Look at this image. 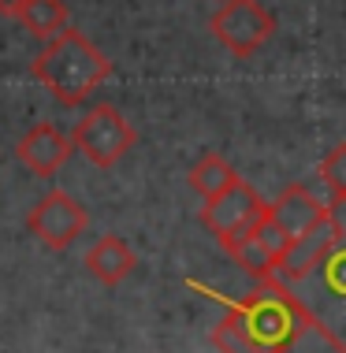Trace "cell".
I'll use <instances>...</instances> for the list:
<instances>
[{
	"label": "cell",
	"mask_w": 346,
	"mask_h": 353,
	"mask_svg": "<svg viewBox=\"0 0 346 353\" xmlns=\"http://www.w3.org/2000/svg\"><path fill=\"white\" fill-rule=\"evenodd\" d=\"M335 238L298 283H287L305 316V327L316 331L335 353H346V201H331Z\"/></svg>",
	"instance_id": "obj_1"
},
{
	"label": "cell",
	"mask_w": 346,
	"mask_h": 353,
	"mask_svg": "<svg viewBox=\"0 0 346 353\" xmlns=\"http://www.w3.org/2000/svg\"><path fill=\"white\" fill-rule=\"evenodd\" d=\"M34 79L60 104H82L112 74V60L82 30H67L34 56Z\"/></svg>",
	"instance_id": "obj_2"
},
{
	"label": "cell",
	"mask_w": 346,
	"mask_h": 353,
	"mask_svg": "<svg viewBox=\"0 0 346 353\" xmlns=\"http://www.w3.org/2000/svg\"><path fill=\"white\" fill-rule=\"evenodd\" d=\"M194 286H201V283H194ZM201 290H205V286H201ZM213 298L224 301L227 309L235 312L238 323L246 327V335L265 353H287L305 331V316H302V309H298L291 286L280 283V279L257 283L246 298H220V294H213Z\"/></svg>",
	"instance_id": "obj_3"
},
{
	"label": "cell",
	"mask_w": 346,
	"mask_h": 353,
	"mask_svg": "<svg viewBox=\"0 0 346 353\" xmlns=\"http://www.w3.org/2000/svg\"><path fill=\"white\" fill-rule=\"evenodd\" d=\"M71 141L90 164L112 168L134 149L138 134H134V127L127 123V116H123L119 108H112V104H93V108L75 123Z\"/></svg>",
	"instance_id": "obj_4"
},
{
	"label": "cell",
	"mask_w": 346,
	"mask_h": 353,
	"mask_svg": "<svg viewBox=\"0 0 346 353\" xmlns=\"http://www.w3.org/2000/svg\"><path fill=\"white\" fill-rule=\"evenodd\" d=\"M268 216V205L261 201V194H257L253 186L246 183V179H238L231 190H224L220 197L201 205V223H205V231L216 238L224 250L238 242V238H246L249 231H257V223Z\"/></svg>",
	"instance_id": "obj_5"
},
{
	"label": "cell",
	"mask_w": 346,
	"mask_h": 353,
	"mask_svg": "<svg viewBox=\"0 0 346 353\" xmlns=\"http://www.w3.org/2000/svg\"><path fill=\"white\" fill-rule=\"evenodd\" d=\"M209 30L231 56H253L276 34V15L261 0H224L209 19Z\"/></svg>",
	"instance_id": "obj_6"
},
{
	"label": "cell",
	"mask_w": 346,
	"mask_h": 353,
	"mask_svg": "<svg viewBox=\"0 0 346 353\" xmlns=\"http://www.w3.org/2000/svg\"><path fill=\"white\" fill-rule=\"evenodd\" d=\"M26 227H30V234L45 245V250L60 253V250H67V245L86 231V208L75 201L71 194L52 190V194H45L41 201L30 208Z\"/></svg>",
	"instance_id": "obj_7"
},
{
	"label": "cell",
	"mask_w": 346,
	"mask_h": 353,
	"mask_svg": "<svg viewBox=\"0 0 346 353\" xmlns=\"http://www.w3.org/2000/svg\"><path fill=\"white\" fill-rule=\"evenodd\" d=\"M268 216H272L276 223H280L283 231L298 242V238L313 234L316 227L328 223V219H331V205H324L309 186L291 183L272 205H268Z\"/></svg>",
	"instance_id": "obj_8"
},
{
	"label": "cell",
	"mask_w": 346,
	"mask_h": 353,
	"mask_svg": "<svg viewBox=\"0 0 346 353\" xmlns=\"http://www.w3.org/2000/svg\"><path fill=\"white\" fill-rule=\"evenodd\" d=\"M71 152H75V141L67 138L60 127H52V123H37V127H30L15 145L19 164L30 168L34 175H41V179H52L56 171L67 164Z\"/></svg>",
	"instance_id": "obj_9"
},
{
	"label": "cell",
	"mask_w": 346,
	"mask_h": 353,
	"mask_svg": "<svg viewBox=\"0 0 346 353\" xmlns=\"http://www.w3.org/2000/svg\"><path fill=\"white\" fill-rule=\"evenodd\" d=\"M86 268L90 275L104 286H119L127 275L138 268V256L127 242H123L119 234H104L97 242L90 245V253H86Z\"/></svg>",
	"instance_id": "obj_10"
},
{
	"label": "cell",
	"mask_w": 346,
	"mask_h": 353,
	"mask_svg": "<svg viewBox=\"0 0 346 353\" xmlns=\"http://www.w3.org/2000/svg\"><path fill=\"white\" fill-rule=\"evenodd\" d=\"M186 179H190V186L201 194V201H213V197H220L224 190H231L238 183V171L231 168L220 152H205V157L190 168Z\"/></svg>",
	"instance_id": "obj_11"
},
{
	"label": "cell",
	"mask_w": 346,
	"mask_h": 353,
	"mask_svg": "<svg viewBox=\"0 0 346 353\" xmlns=\"http://www.w3.org/2000/svg\"><path fill=\"white\" fill-rule=\"evenodd\" d=\"M19 23L30 30L37 41H52L67 30V4L64 0H26Z\"/></svg>",
	"instance_id": "obj_12"
},
{
	"label": "cell",
	"mask_w": 346,
	"mask_h": 353,
	"mask_svg": "<svg viewBox=\"0 0 346 353\" xmlns=\"http://www.w3.org/2000/svg\"><path fill=\"white\" fill-rule=\"evenodd\" d=\"M227 253L235 256V264H238V268H246V272L253 275L257 283L276 279V261L268 256V250L261 245V238H257V231H249L246 238H238V242L231 245Z\"/></svg>",
	"instance_id": "obj_13"
},
{
	"label": "cell",
	"mask_w": 346,
	"mask_h": 353,
	"mask_svg": "<svg viewBox=\"0 0 346 353\" xmlns=\"http://www.w3.org/2000/svg\"><path fill=\"white\" fill-rule=\"evenodd\" d=\"M209 342H213L220 353H265L253 339L246 335V327L238 323V316H235L231 309L216 320V327L209 331Z\"/></svg>",
	"instance_id": "obj_14"
},
{
	"label": "cell",
	"mask_w": 346,
	"mask_h": 353,
	"mask_svg": "<svg viewBox=\"0 0 346 353\" xmlns=\"http://www.w3.org/2000/svg\"><path fill=\"white\" fill-rule=\"evenodd\" d=\"M320 183L328 190L331 201H346V141H339L335 149H328V157L320 160Z\"/></svg>",
	"instance_id": "obj_15"
},
{
	"label": "cell",
	"mask_w": 346,
	"mask_h": 353,
	"mask_svg": "<svg viewBox=\"0 0 346 353\" xmlns=\"http://www.w3.org/2000/svg\"><path fill=\"white\" fill-rule=\"evenodd\" d=\"M23 4H26V0H0V15H15V19H19Z\"/></svg>",
	"instance_id": "obj_16"
}]
</instances>
